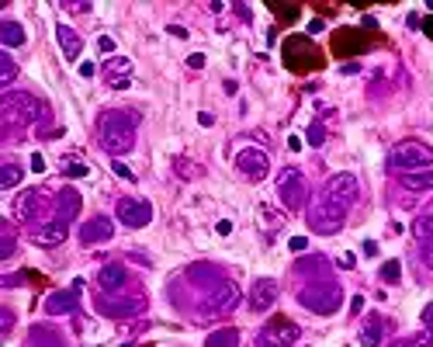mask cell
<instances>
[{
	"label": "cell",
	"instance_id": "cell-1",
	"mask_svg": "<svg viewBox=\"0 0 433 347\" xmlns=\"http://www.w3.org/2000/svg\"><path fill=\"white\" fill-rule=\"evenodd\" d=\"M135 129H139V115L135 112H105L101 125H98L101 146L108 153H128L135 146Z\"/></svg>",
	"mask_w": 433,
	"mask_h": 347
},
{
	"label": "cell",
	"instance_id": "cell-2",
	"mask_svg": "<svg viewBox=\"0 0 433 347\" xmlns=\"http://www.w3.org/2000/svg\"><path fill=\"white\" fill-rule=\"evenodd\" d=\"M281 56H284V66H288L291 73H312V70L323 66V56H319L316 42L305 39V35H291V39H284Z\"/></svg>",
	"mask_w": 433,
	"mask_h": 347
},
{
	"label": "cell",
	"instance_id": "cell-3",
	"mask_svg": "<svg viewBox=\"0 0 433 347\" xmlns=\"http://www.w3.org/2000/svg\"><path fill=\"white\" fill-rule=\"evenodd\" d=\"M392 167H402V171H420V167H430L433 164V146L427 143H416V139H406L392 150L388 157Z\"/></svg>",
	"mask_w": 433,
	"mask_h": 347
},
{
	"label": "cell",
	"instance_id": "cell-4",
	"mask_svg": "<svg viewBox=\"0 0 433 347\" xmlns=\"http://www.w3.org/2000/svg\"><path fill=\"white\" fill-rule=\"evenodd\" d=\"M343 219H347V205H340V202H333V198H319V205H312L309 209V226L316 233H336L343 226Z\"/></svg>",
	"mask_w": 433,
	"mask_h": 347
},
{
	"label": "cell",
	"instance_id": "cell-5",
	"mask_svg": "<svg viewBox=\"0 0 433 347\" xmlns=\"http://www.w3.org/2000/svg\"><path fill=\"white\" fill-rule=\"evenodd\" d=\"M277 191H281L284 209H302L305 205V195H309L305 174L298 171V167H284V171L277 174Z\"/></svg>",
	"mask_w": 433,
	"mask_h": 347
},
{
	"label": "cell",
	"instance_id": "cell-6",
	"mask_svg": "<svg viewBox=\"0 0 433 347\" xmlns=\"http://www.w3.org/2000/svg\"><path fill=\"white\" fill-rule=\"evenodd\" d=\"M375 46L371 35H364L361 28H340L333 35V53L336 56H357V53H368Z\"/></svg>",
	"mask_w": 433,
	"mask_h": 347
},
{
	"label": "cell",
	"instance_id": "cell-7",
	"mask_svg": "<svg viewBox=\"0 0 433 347\" xmlns=\"http://www.w3.org/2000/svg\"><path fill=\"white\" fill-rule=\"evenodd\" d=\"M298 337H302V330H298L295 323H288L284 316H277V320H271V323L264 327L260 347H291Z\"/></svg>",
	"mask_w": 433,
	"mask_h": 347
},
{
	"label": "cell",
	"instance_id": "cell-8",
	"mask_svg": "<svg viewBox=\"0 0 433 347\" xmlns=\"http://www.w3.org/2000/svg\"><path fill=\"white\" fill-rule=\"evenodd\" d=\"M236 167H239V174H246L250 181H264V177H267V171H271V160H267V153H264V150L246 146V150H239V153H236Z\"/></svg>",
	"mask_w": 433,
	"mask_h": 347
},
{
	"label": "cell",
	"instance_id": "cell-9",
	"mask_svg": "<svg viewBox=\"0 0 433 347\" xmlns=\"http://www.w3.org/2000/svg\"><path fill=\"white\" fill-rule=\"evenodd\" d=\"M118 219H121L128 230H142V226H149V219H153V209H149V202L121 198V202H118Z\"/></svg>",
	"mask_w": 433,
	"mask_h": 347
},
{
	"label": "cell",
	"instance_id": "cell-10",
	"mask_svg": "<svg viewBox=\"0 0 433 347\" xmlns=\"http://www.w3.org/2000/svg\"><path fill=\"white\" fill-rule=\"evenodd\" d=\"M357 191H361V188H357V177H354V174H336V177H329V184H326L323 195L350 209V205L357 202Z\"/></svg>",
	"mask_w": 433,
	"mask_h": 347
},
{
	"label": "cell",
	"instance_id": "cell-11",
	"mask_svg": "<svg viewBox=\"0 0 433 347\" xmlns=\"http://www.w3.org/2000/svg\"><path fill=\"white\" fill-rule=\"evenodd\" d=\"M298 302L305 309H316V313H333L340 306V289H305L298 295Z\"/></svg>",
	"mask_w": 433,
	"mask_h": 347
},
{
	"label": "cell",
	"instance_id": "cell-12",
	"mask_svg": "<svg viewBox=\"0 0 433 347\" xmlns=\"http://www.w3.org/2000/svg\"><path fill=\"white\" fill-rule=\"evenodd\" d=\"M14 112H21L28 122H35V118L42 115V105L32 94H7L4 98V118H14Z\"/></svg>",
	"mask_w": 433,
	"mask_h": 347
},
{
	"label": "cell",
	"instance_id": "cell-13",
	"mask_svg": "<svg viewBox=\"0 0 433 347\" xmlns=\"http://www.w3.org/2000/svg\"><path fill=\"white\" fill-rule=\"evenodd\" d=\"M274 302H277V282H274V278H260V282H253V289H250V309L267 313Z\"/></svg>",
	"mask_w": 433,
	"mask_h": 347
},
{
	"label": "cell",
	"instance_id": "cell-14",
	"mask_svg": "<svg viewBox=\"0 0 433 347\" xmlns=\"http://www.w3.org/2000/svg\"><path fill=\"white\" fill-rule=\"evenodd\" d=\"M98 309L105 316H132L142 309V299H114V295H101L98 299Z\"/></svg>",
	"mask_w": 433,
	"mask_h": 347
},
{
	"label": "cell",
	"instance_id": "cell-15",
	"mask_svg": "<svg viewBox=\"0 0 433 347\" xmlns=\"http://www.w3.org/2000/svg\"><path fill=\"white\" fill-rule=\"evenodd\" d=\"M111 236H114V226H111V219H105V216L84 223V230H80L84 243H101V240H111Z\"/></svg>",
	"mask_w": 433,
	"mask_h": 347
},
{
	"label": "cell",
	"instance_id": "cell-16",
	"mask_svg": "<svg viewBox=\"0 0 433 347\" xmlns=\"http://www.w3.org/2000/svg\"><path fill=\"white\" fill-rule=\"evenodd\" d=\"M73 309H76V289L55 292V295L46 299V313H53V316H59V313H73Z\"/></svg>",
	"mask_w": 433,
	"mask_h": 347
},
{
	"label": "cell",
	"instance_id": "cell-17",
	"mask_svg": "<svg viewBox=\"0 0 433 347\" xmlns=\"http://www.w3.org/2000/svg\"><path fill=\"white\" fill-rule=\"evenodd\" d=\"M55 39H59V46H62V56H66V59H76V56H80V35H76L73 28L59 25V28H55Z\"/></svg>",
	"mask_w": 433,
	"mask_h": 347
},
{
	"label": "cell",
	"instance_id": "cell-18",
	"mask_svg": "<svg viewBox=\"0 0 433 347\" xmlns=\"http://www.w3.org/2000/svg\"><path fill=\"white\" fill-rule=\"evenodd\" d=\"M0 42H4V49L25 46V28H21L18 21H4V25H0Z\"/></svg>",
	"mask_w": 433,
	"mask_h": 347
},
{
	"label": "cell",
	"instance_id": "cell-19",
	"mask_svg": "<svg viewBox=\"0 0 433 347\" xmlns=\"http://www.w3.org/2000/svg\"><path fill=\"white\" fill-rule=\"evenodd\" d=\"M121 285H125V268H121V264H105V268H101V289L118 292Z\"/></svg>",
	"mask_w": 433,
	"mask_h": 347
},
{
	"label": "cell",
	"instance_id": "cell-20",
	"mask_svg": "<svg viewBox=\"0 0 433 347\" xmlns=\"http://www.w3.org/2000/svg\"><path fill=\"white\" fill-rule=\"evenodd\" d=\"M381 337H385V323H381V316H368V323H364V330H361V344L378 347Z\"/></svg>",
	"mask_w": 433,
	"mask_h": 347
},
{
	"label": "cell",
	"instance_id": "cell-21",
	"mask_svg": "<svg viewBox=\"0 0 433 347\" xmlns=\"http://www.w3.org/2000/svg\"><path fill=\"white\" fill-rule=\"evenodd\" d=\"M108 80H111V87H125L128 84V70H132V63L128 59H114V63H108Z\"/></svg>",
	"mask_w": 433,
	"mask_h": 347
},
{
	"label": "cell",
	"instance_id": "cell-22",
	"mask_svg": "<svg viewBox=\"0 0 433 347\" xmlns=\"http://www.w3.org/2000/svg\"><path fill=\"white\" fill-rule=\"evenodd\" d=\"M402 184L409 188V191H427V188H433V171H413L402 177Z\"/></svg>",
	"mask_w": 433,
	"mask_h": 347
},
{
	"label": "cell",
	"instance_id": "cell-23",
	"mask_svg": "<svg viewBox=\"0 0 433 347\" xmlns=\"http://www.w3.org/2000/svg\"><path fill=\"white\" fill-rule=\"evenodd\" d=\"M66 240V223L59 219V223H49L46 230L39 233V243H46V247H55V243H62Z\"/></svg>",
	"mask_w": 433,
	"mask_h": 347
},
{
	"label": "cell",
	"instance_id": "cell-24",
	"mask_svg": "<svg viewBox=\"0 0 433 347\" xmlns=\"http://www.w3.org/2000/svg\"><path fill=\"white\" fill-rule=\"evenodd\" d=\"M236 299H239V295H236L232 285H222V289H215V295L208 299V306H212V309H229V306H236Z\"/></svg>",
	"mask_w": 433,
	"mask_h": 347
},
{
	"label": "cell",
	"instance_id": "cell-25",
	"mask_svg": "<svg viewBox=\"0 0 433 347\" xmlns=\"http://www.w3.org/2000/svg\"><path fill=\"white\" fill-rule=\"evenodd\" d=\"M59 205H62V223H66L69 216H76V209H80V195H76L73 188H66V191L59 195Z\"/></svg>",
	"mask_w": 433,
	"mask_h": 347
},
{
	"label": "cell",
	"instance_id": "cell-26",
	"mask_svg": "<svg viewBox=\"0 0 433 347\" xmlns=\"http://www.w3.org/2000/svg\"><path fill=\"white\" fill-rule=\"evenodd\" d=\"M239 344V334L236 330H215L208 341H205V347H236Z\"/></svg>",
	"mask_w": 433,
	"mask_h": 347
},
{
	"label": "cell",
	"instance_id": "cell-27",
	"mask_svg": "<svg viewBox=\"0 0 433 347\" xmlns=\"http://www.w3.org/2000/svg\"><path fill=\"white\" fill-rule=\"evenodd\" d=\"M18 181H21V167H14V164L0 167V188H18Z\"/></svg>",
	"mask_w": 433,
	"mask_h": 347
},
{
	"label": "cell",
	"instance_id": "cell-28",
	"mask_svg": "<svg viewBox=\"0 0 433 347\" xmlns=\"http://www.w3.org/2000/svg\"><path fill=\"white\" fill-rule=\"evenodd\" d=\"M267 7H271L281 21H295V18L302 14V7H298V4H267Z\"/></svg>",
	"mask_w": 433,
	"mask_h": 347
},
{
	"label": "cell",
	"instance_id": "cell-29",
	"mask_svg": "<svg viewBox=\"0 0 433 347\" xmlns=\"http://www.w3.org/2000/svg\"><path fill=\"white\" fill-rule=\"evenodd\" d=\"M14 77H18V66H14L11 59L4 56V59H0V80H4V84H11Z\"/></svg>",
	"mask_w": 433,
	"mask_h": 347
},
{
	"label": "cell",
	"instance_id": "cell-30",
	"mask_svg": "<svg viewBox=\"0 0 433 347\" xmlns=\"http://www.w3.org/2000/svg\"><path fill=\"white\" fill-rule=\"evenodd\" d=\"M399 275H402V271H399V261H388V264L381 268V278H385V282H399Z\"/></svg>",
	"mask_w": 433,
	"mask_h": 347
},
{
	"label": "cell",
	"instance_id": "cell-31",
	"mask_svg": "<svg viewBox=\"0 0 433 347\" xmlns=\"http://www.w3.org/2000/svg\"><path fill=\"white\" fill-rule=\"evenodd\" d=\"M323 139H326L323 125H309V143H312V146H323Z\"/></svg>",
	"mask_w": 433,
	"mask_h": 347
},
{
	"label": "cell",
	"instance_id": "cell-32",
	"mask_svg": "<svg viewBox=\"0 0 433 347\" xmlns=\"http://www.w3.org/2000/svg\"><path fill=\"white\" fill-rule=\"evenodd\" d=\"M11 250H14V233L4 230V250H0V257H11Z\"/></svg>",
	"mask_w": 433,
	"mask_h": 347
},
{
	"label": "cell",
	"instance_id": "cell-33",
	"mask_svg": "<svg viewBox=\"0 0 433 347\" xmlns=\"http://www.w3.org/2000/svg\"><path fill=\"white\" fill-rule=\"evenodd\" d=\"M111 171L118 174V177H125V181H132V177H135V174L128 171V167H125V164H118V160H111Z\"/></svg>",
	"mask_w": 433,
	"mask_h": 347
},
{
	"label": "cell",
	"instance_id": "cell-34",
	"mask_svg": "<svg viewBox=\"0 0 433 347\" xmlns=\"http://www.w3.org/2000/svg\"><path fill=\"white\" fill-rule=\"evenodd\" d=\"M66 174H69V177H87V164H69Z\"/></svg>",
	"mask_w": 433,
	"mask_h": 347
},
{
	"label": "cell",
	"instance_id": "cell-35",
	"mask_svg": "<svg viewBox=\"0 0 433 347\" xmlns=\"http://www.w3.org/2000/svg\"><path fill=\"white\" fill-rule=\"evenodd\" d=\"M309 247V236H291V250L298 254V250H305Z\"/></svg>",
	"mask_w": 433,
	"mask_h": 347
},
{
	"label": "cell",
	"instance_id": "cell-36",
	"mask_svg": "<svg viewBox=\"0 0 433 347\" xmlns=\"http://www.w3.org/2000/svg\"><path fill=\"white\" fill-rule=\"evenodd\" d=\"M98 46H101V53H114V39H111V35H101Z\"/></svg>",
	"mask_w": 433,
	"mask_h": 347
},
{
	"label": "cell",
	"instance_id": "cell-37",
	"mask_svg": "<svg viewBox=\"0 0 433 347\" xmlns=\"http://www.w3.org/2000/svg\"><path fill=\"white\" fill-rule=\"evenodd\" d=\"M32 171H35V174H42V171H46V160H42V157H39V153H35V157H32Z\"/></svg>",
	"mask_w": 433,
	"mask_h": 347
},
{
	"label": "cell",
	"instance_id": "cell-38",
	"mask_svg": "<svg viewBox=\"0 0 433 347\" xmlns=\"http://www.w3.org/2000/svg\"><path fill=\"white\" fill-rule=\"evenodd\" d=\"M420 320H423L427 327H433V302H430V306H427V309H423V316H420Z\"/></svg>",
	"mask_w": 433,
	"mask_h": 347
},
{
	"label": "cell",
	"instance_id": "cell-39",
	"mask_svg": "<svg viewBox=\"0 0 433 347\" xmlns=\"http://www.w3.org/2000/svg\"><path fill=\"white\" fill-rule=\"evenodd\" d=\"M187 66H191V70H198V66H205V56H198V53H194V56L187 59Z\"/></svg>",
	"mask_w": 433,
	"mask_h": 347
},
{
	"label": "cell",
	"instance_id": "cell-40",
	"mask_svg": "<svg viewBox=\"0 0 433 347\" xmlns=\"http://www.w3.org/2000/svg\"><path fill=\"white\" fill-rule=\"evenodd\" d=\"M80 77H94V63H80Z\"/></svg>",
	"mask_w": 433,
	"mask_h": 347
},
{
	"label": "cell",
	"instance_id": "cell-41",
	"mask_svg": "<svg viewBox=\"0 0 433 347\" xmlns=\"http://www.w3.org/2000/svg\"><path fill=\"white\" fill-rule=\"evenodd\" d=\"M215 230H218V236H225V233H232V223H225V219H222Z\"/></svg>",
	"mask_w": 433,
	"mask_h": 347
},
{
	"label": "cell",
	"instance_id": "cell-42",
	"mask_svg": "<svg viewBox=\"0 0 433 347\" xmlns=\"http://www.w3.org/2000/svg\"><path fill=\"white\" fill-rule=\"evenodd\" d=\"M423 32H427V35H430V39H433V18H430V21H427V25H423Z\"/></svg>",
	"mask_w": 433,
	"mask_h": 347
}]
</instances>
